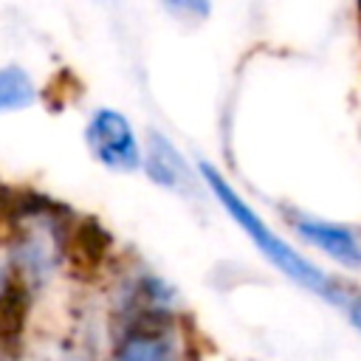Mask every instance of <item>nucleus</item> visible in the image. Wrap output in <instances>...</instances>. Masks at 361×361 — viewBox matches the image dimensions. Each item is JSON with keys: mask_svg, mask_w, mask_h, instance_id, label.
I'll return each instance as SVG.
<instances>
[{"mask_svg": "<svg viewBox=\"0 0 361 361\" xmlns=\"http://www.w3.org/2000/svg\"><path fill=\"white\" fill-rule=\"evenodd\" d=\"M341 310L347 313L350 324L361 333V290H355V288H353V293H350V299L344 302V307H341Z\"/></svg>", "mask_w": 361, "mask_h": 361, "instance_id": "nucleus-7", "label": "nucleus"}, {"mask_svg": "<svg viewBox=\"0 0 361 361\" xmlns=\"http://www.w3.org/2000/svg\"><path fill=\"white\" fill-rule=\"evenodd\" d=\"M197 172H200L203 183H206V189L212 192V197L217 200V206L228 214V220L254 243V248H257L285 279H290L296 288H302V290L319 296V299L327 302V305L344 307V302H347L350 293H353V288H350L347 282H341L338 276L322 271V268H319L316 262H310L299 248H293L288 240H282V234H276V231L251 209V203L223 178V172H220L217 166H212V164L203 161V164L197 166Z\"/></svg>", "mask_w": 361, "mask_h": 361, "instance_id": "nucleus-1", "label": "nucleus"}, {"mask_svg": "<svg viewBox=\"0 0 361 361\" xmlns=\"http://www.w3.org/2000/svg\"><path fill=\"white\" fill-rule=\"evenodd\" d=\"M290 231L310 248L322 251L327 259L341 265L344 271H361V228L350 223L324 220L316 214L285 212Z\"/></svg>", "mask_w": 361, "mask_h": 361, "instance_id": "nucleus-4", "label": "nucleus"}, {"mask_svg": "<svg viewBox=\"0 0 361 361\" xmlns=\"http://www.w3.org/2000/svg\"><path fill=\"white\" fill-rule=\"evenodd\" d=\"M37 96V82L23 65H0V113L28 110Z\"/></svg>", "mask_w": 361, "mask_h": 361, "instance_id": "nucleus-6", "label": "nucleus"}, {"mask_svg": "<svg viewBox=\"0 0 361 361\" xmlns=\"http://www.w3.org/2000/svg\"><path fill=\"white\" fill-rule=\"evenodd\" d=\"M85 147L96 164L110 172H138L144 147L133 121L116 107H96L85 121Z\"/></svg>", "mask_w": 361, "mask_h": 361, "instance_id": "nucleus-3", "label": "nucleus"}, {"mask_svg": "<svg viewBox=\"0 0 361 361\" xmlns=\"http://www.w3.org/2000/svg\"><path fill=\"white\" fill-rule=\"evenodd\" d=\"M110 361H186V347L172 324V310L127 313L124 333L116 338Z\"/></svg>", "mask_w": 361, "mask_h": 361, "instance_id": "nucleus-2", "label": "nucleus"}, {"mask_svg": "<svg viewBox=\"0 0 361 361\" xmlns=\"http://www.w3.org/2000/svg\"><path fill=\"white\" fill-rule=\"evenodd\" d=\"M141 169L158 189H166L172 195H189L195 189V178L186 155L158 130H149L147 135Z\"/></svg>", "mask_w": 361, "mask_h": 361, "instance_id": "nucleus-5", "label": "nucleus"}]
</instances>
